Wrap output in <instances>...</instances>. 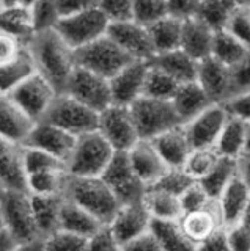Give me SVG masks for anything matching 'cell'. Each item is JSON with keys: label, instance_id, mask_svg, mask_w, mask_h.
<instances>
[{"label": "cell", "instance_id": "cell-1", "mask_svg": "<svg viewBox=\"0 0 250 251\" xmlns=\"http://www.w3.org/2000/svg\"><path fill=\"white\" fill-rule=\"evenodd\" d=\"M27 47L33 57L38 74L44 77L58 94H65L68 83L77 69L76 52L56 30L36 33Z\"/></svg>", "mask_w": 250, "mask_h": 251}, {"label": "cell", "instance_id": "cell-2", "mask_svg": "<svg viewBox=\"0 0 250 251\" xmlns=\"http://www.w3.org/2000/svg\"><path fill=\"white\" fill-rule=\"evenodd\" d=\"M65 200L87 210L104 226L112 222V218L121 207L111 185L103 177L69 176Z\"/></svg>", "mask_w": 250, "mask_h": 251}, {"label": "cell", "instance_id": "cell-3", "mask_svg": "<svg viewBox=\"0 0 250 251\" xmlns=\"http://www.w3.org/2000/svg\"><path fill=\"white\" fill-rule=\"evenodd\" d=\"M109 27H111V22L101 8V3L87 2L81 11L61 19L56 31L76 52L107 36Z\"/></svg>", "mask_w": 250, "mask_h": 251}, {"label": "cell", "instance_id": "cell-4", "mask_svg": "<svg viewBox=\"0 0 250 251\" xmlns=\"http://www.w3.org/2000/svg\"><path fill=\"white\" fill-rule=\"evenodd\" d=\"M116 151L98 130L77 138L74 151L66 163L73 177H103Z\"/></svg>", "mask_w": 250, "mask_h": 251}, {"label": "cell", "instance_id": "cell-5", "mask_svg": "<svg viewBox=\"0 0 250 251\" xmlns=\"http://www.w3.org/2000/svg\"><path fill=\"white\" fill-rule=\"evenodd\" d=\"M0 226L22 243L43 240L36 229L32 196L28 193L0 190Z\"/></svg>", "mask_w": 250, "mask_h": 251}, {"label": "cell", "instance_id": "cell-6", "mask_svg": "<svg viewBox=\"0 0 250 251\" xmlns=\"http://www.w3.org/2000/svg\"><path fill=\"white\" fill-rule=\"evenodd\" d=\"M131 61L134 60H131L109 36L76 50L77 66L99 77H104L107 80H112Z\"/></svg>", "mask_w": 250, "mask_h": 251}, {"label": "cell", "instance_id": "cell-7", "mask_svg": "<svg viewBox=\"0 0 250 251\" xmlns=\"http://www.w3.org/2000/svg\"><path fill=\"white\" fill-rule=\"evenodd\" d=\"M129 108L134 116L140 140H154L164 132L183 126L173 104L168 100H158L143 96Z\"/></svg>", "mask_w": 250, "mask_h": 251}, {"label": "cell", "instance_id": "cell-8", "mask_svg": "<svg viewBox=\"0 0 250 251\" xmlns=\"http://www.w3.org/2000/svg\"><path fill=\"white\" fill-rule=\"evenodd\" d=\"M44 121L56 124L60 129L79 138L98 130L99 113L93 112L91 108L81 104L79 100L68 94H58Z\"/></svg>", "mask_w": 250, "mask_h": 251}, {"label": "cell", "instance_id": "cell-9", "mask_svg": "<svg viewBox=\"0 0 250 251\" xmlns=\"http://www.w3.org/2000/svg\"><path fill=\"white\" fill-rule=\"evenodd\" d=\"M14 102L22 112L27 113L35 123L46 120L54 102L58 98V91L40 74H35L11 93L3 94Z\"/></svg>", "mask_w": 250, "mask_h": 251}, {"label": "cell", "instance_id": "cell-10", "mask_svg": "<svg viewBox=\"0 0 250 251\" xmlns=\"http://www.w3.org/2000/svg\"><path fill=\"white\" fill-rule=\"evenodd\" d=\"M98 132L116 152H128L140 140L131 108L116 104H112L103 113H99Z\"/></svg>", "mask_w": 250, "mask_h": 251}, {"label": "cell", "instance_id": "cell-11", "mask_svg": "<svg viewBox=\"0 0 250 251\" xmlns=\"http://www.w3.org/2000/svg\"><path fill=\"white\" fill-rule=\"evenodd\" d=\"M103 179L111 185L120 206L143 202L148 187L137 177L126 152H116Z\"/></svg>", "mask_w": 250, "mask_h": 251}, {"label": "cell", "instance_id": "cell-12", "mask_svg": "<svg viewBox=\"0 0 250 251\" xmlns=\"http://www.w3.org/2000/svg\"><path fill=\"white\" fill-rule=\"evenodd\" d=\"M65 94L87 105L93 112L103 113L113 104L111 80L77 66Z\"/></svg>", "mask_w": 250, "mask_h": 251}, {"label": "cell", "instance_id": "cell-13", "mask_svg": "<svg viewBox=\"0 0 250 251\" xmlns=\"http://www.w3.org/2000/svg\"><path fill=\"white\" fill-rule=\"evenodd\" d=\"M228 120L230 113L226 107L213 104L194 120L183 124L192 149H214Z\"/></svg>", "mask_w": 250, "mask_h": 251}, {"label": "cell", "instance_id": "cell-14", "mask_svg": "<svg viewBox=\"0 0 250 251\" xmlns=\"http://www.w3.org/2000/svg\"><path fill=\"white\" fill-rule=\"evenodd\" d=\"M107 36L134 61L151 63L156 57L150 30L136 21L111 24Z\"/></svg>", "mask_w": 250, "mask_h": 251}, {"label": "cell", "instance_id": "cell-15", "mask_svg": "<svg viewBox=\"0 0 250 251\" xmlns=\"http://www.w3.org/2000/svg\"><path fill=\"white\" fill-rule=\"evenodd\" d=\"M148 69H150V63L131 61L126 68L112 78L111 88L113 104L131 107L140 98H143Z\"/></svg>", "mask_w": 250, "mask_h": 251}, {"label": "cell", "instance_id": "cell-16", "mask_svg": "<svg viewBox=\"0 0 250 251\" xmlns=\"http://www.w3.org/2000/svg\"><path fill=\"white\" fill-rule=\"evenodd\" d=\"M77 138L66 130L60 129L58 126L49 121H41L35 126L33 132L30 133L27 143L24 146L38 148L41 151L57 157L58 160L68 163L71 157Z\"/></svg>", "mask_w": 250, "mask_h": 251}, {"label": "cell", "instance_id": "cell-17", "mask_svg": "<svg viewBox=\"0 0 250 251\" xmlns=\"http://www.w3.org/2000/svg\"><path fill=\"white\" fill-rule=\"evenodd\" d=\"M151 225L153 218L150 212L146 210L143 202H139L129 204V206H121L107 226L115 235V239L121 245H126L131 240L150 232Z\"/></svg>", "mask_w": 250, "mask_h": 251}, {"label": "cell", "instance_id": "cell-18", "mask_svg": "<svg viewBox=\"0 0 250 251\" xmlns=\"http://www.w3.org/2000/svg\"><path fill=\"white\" fill-rule=\"evenodd\" d=\"M126 154L137 177L148 188L158 184L170 170L151 140H139Z\"/></svg>", "mask_w": 250, "mask_h": 251}, {"label": "cell", "instance_id": "cell-19", "mask_svg": "<svg viewBox=\"0 0 250 251\" xmlns=\"http://www.w3.org/2000/svg\"><path fill=\"white\" fill-rule=\"evenodd\" d=\"M197 82L201 86L213 104L225 105L233 99L231 68L222 65L213 57L201 61L198 68Z\"/></svg>", "mask_w": 250, "mask_h": 251}, {"label": "cell", "instance_id": "cell-20", "mask_svg": "<svg viewBox=\"0 0 250 251\" xmlns=\"http://www.w3.org/2000/svg\"><path fill=\"white\" fill-rule=\"evenodd\" d=\"M36 124L8 98H0V141L24 146Z\"/></svg>", "mask_w": 250, "mask_h": 251}, {"label": "cell", "instance_id": "cell-21", "mask_svg": "<svg viewBox=\"0 0 250 251\" xmlns=\"http://www.w3.org/2000/svg\"><path fill=\"white\" fill-rule=\"evenodd\" d=\"M27 182L28 173L22 160V146L0 141V190L28 193Z\"/></svg>", "mask_w": 250, "mask_h": 251}, {"label": "cell", "instance_id": "cell-22", "mask_svg": "<svg viewBox=\"0 0 250 251\" xmlns=\"http://www.w3.org/2000/svg\"><path fill=\"white\" fill-rule=\"evenodd\" d=\"M33 2H2L0 3V24L2 33L18 38L21 43L28 46L35 36L33 27Z\"/></svg>", "mask_w": 250, "mask_h": 251}, {"label": "cell", "instance_id": "cell-23", "mask_svg": "<svg viewBox=\"0 0 250 251\" xmlns=\"http://www.w3.org/2000/svg\"><path fill=\"white\" fill-rule=\"evenodd\" d=\"M249 202L250 190L244 184V180L238 176L216 200V206L225 229L241 223V218L244 215Z\"/></svg>", "mask_w": 250, "mask_h": 251}, {"label": "cell", "instance_id": "cell-24", "mask_svg": "<svg viewBox=\"0 0 250 251\" xmlns=\"http://www.w3.org/2000/svg\"><path fill=\"white\" fill-rule=\"evenodd\" d=\"M214 35V31L205 25L200 19L194 18L191 21H186L183 25V38L179 49L195 61L201 63L211 58Z\"/></svg>", "mask_w": 250, "mask_h": 251}, {"label": "cell", "instance_id": "cell-25", "mask_svg": "<svg viewBox=\"0 0 250 251\" xmlns=\"http://www.w3.org/2000/svg\"><path fill=\"white\" fill-rule=\"evenodd\" d=\"M171 104H173L181 124H186L213 105V100L208 98V94L198 85V82H191L179 85L173 99H171Z\"/></svg>", "mask_w": 250, "mask_h": 251}, {"label": "cell", "instance_id": "cell-26", "mask_svg": "<svg viewBox=\"0 0 250 251\" xmlns=\"http://www.w3.org/2000/svg\"><path fill=\"white\" fill-rule=\"evenodd\" d=\"M151 141L168 168H183L187 157H189L192 151L189 138L186 135L184 126H178L175 129L164 132L162 135Z\"/></svg>", "mask_w": 250, "mask_h": 251}, {"label": "cell", "instance_id": "cell-27", "mask_svg": "<svg viewBox=\"0 0 250 251\" xmlns=\"http://www.w3.org/2000/svg\"><path fill=\"white\" fill-rule=\"evenodd\" d=\"M179 225H181L184 232L187 234V237H189L195 245H198L203 240H206L217 231L225 229L222 225L221 215H219L216 202L208 209L184 214L183 218L179 220Z\"/></svg>", "mask_w": 250, "mask_h": 251}, {"label": "cell", "instance_id": "cell-28", "mask_svg": "<svg viewBox=\"0 0 250 251\" xmlns=\"http://www.w3.org/2000/svg\"><path fill=\"white\" fill-rule=\"evenodd\" d=\"M63 204L65 196H32L35 225L43 240L60 231Z\"/></svg>", "mask_w": 250, "mask_h": 251}, {"label": "cell", "instance_id": "cell-29", "mask_svg": "<svg viewBox=\"0 0 250 251\" xmlns=\"http://www.w3.org/2000/svg\"><path fill=\"white\" fill-rule=\"evenodd\" d=\"M150 65L164 71V73L168 74L179 85L197 82L200 63L191 58L189 55L184 53L181 49L156 55Z\"/></svg>", "mask_w": 250, "mask_h": 251}, {"label": "cell", "instance_id": "cell-30", "mask_svg": "<svg viewBox=\"0 0 250 251\" xmlns=\"http://www.w3.org/2000/svg\"><path fill=\"white\" fill-rule=\"evenodd\" d=\"M38 74L36 65L33 61L28 47L22 50L16 58L0 65V85H2V96L11 93L30 77Z\"/></svg>", "mask_w": 250, "mask_h": 251}, {"label": "cell", "instance_id": "cell-31", "mask_svg": "<svg viewBox=\"0 0 250 251\" xmlns=\"http://www.w3.org/2000/svg\"><path fill=\"white\" fill-rule=\"evenodd\" d=\"M143 204L146 210L150 212L153 222L154 220H158V222H179L184 215L179 196L164 192L156 187L148 188Z\"/></svg>", "mask_w": 250, "mask_h": 251}, {"label": "cell", "instance_id": "cell-32", "mask_svg": "<svg viewBox=\"0 0 250 251\" xmlns=\"http://www.w3.org/2000/svg\"><path fill=\"white\" fill-rule=\"evenodd\" d=\"M247 129L249 124L230 116V120L223 127L214 148L219 157L231 159V160H241L246 154Z\"/></svg>", "mask_w": 250, "mask_h": 251}, {"label": "cell", "instance_id": "cell-33", "mask_svg": "<svg viewBox=\"0 0 250 251\" xmlns=\"http://www.w3.org/2000/svg\"><path fill=\"white\" fill-rule=\"evenodd\" d=\"M104 225L96 220L87 210L76 206L74 202L65 200L63 210H61V222H60V231H66L76 235H81L83 239L93 237Z\"/></svg>", "mask_w": 250, "mask_h": 251}, {"label": "cell", "instance_id": "cell-34", "mask_svg": "<svg viewBox=\"0 0 250 251\" xmlns=\"http://www.w3.org/2000/svg\"><path fill=\"white\" fill-rule=\"evenodd\" d=\"M183 25L184 22L171 18V16H167V18H164L162 21L148 28L156 55L173 52L181 47Z\"/></svg>", "mask_w": 250, "mask_h": 251}, {"label": "cell", "instance_id": "cell-35", "mask_svg": "<svg viewBox=\"0 0 250 251\" xmlns=\"http://www.w3.org/2000/svg\"><path fill=\"white\" fill-rule=\"evenodd\" d=\"M69 180L66 168L49 170L28 175V195L30 196H65Z\"/></svg>", "mask_w": 250, "mask_h": 251}, {"label": "cell", "instance_id": "cell-36", "mask_svg": "<svg viewBox=\"0 0 250 251\" xmlns=\"http://www.w3.org/2000/svg\"><path fill=\"white\" fill-rule=\"evenodd\" d=\"M151 232L162 251H197V245L187 237L179 222H158L151 225Z\"/></svg>", "mask_w": 250, "mask_h": 251}, {"label": "cell", "instance_id": "cell-37", "mask_svg": "<svg viewBox=\"0 0 250 251\" xmlns=\"http://www.w3.org/2000/svg\"><path fill=\"white\" fill-rule=\"evenodd\" d=\"M238 2H225V0H200L197 19H200L211 30L217 31L226 30L230 19L236 10Z\"/></svg>", "mask_w": 250, "mask_h": 251}, {"label": "cell", "instance_id": "cell-38", "mask_svg": "<svg viewBox=\"0 0 250 251\" xmlns=\"http://www.w3.org/2000/svg\"><path fill=\"white\" fill-rule=\"evenodd\" d=\"M239 162L241 160H231L221 157L216 167L211 170L209 175L200 180L203 188L209 193V196L214 201L221 196V193L228 187L234 179L239 176Z\"/></svg>", "mask_w": 250, "mask_h": 251}, {"label": "cell", "instance_id": "cell-39", "mask_svg": "<svg viewBox=\"0 0 250 251\" xmlns=\"http://www.w3.org/2000/svg\"><path fill=\"white\" fill-rule=\"evenodd\" d=\"M249 55L250 52L228 30L217 31L214 35L213 53H211V57L217 60L219 63H222V65L228 68H234L236 65H239L241 61H244Z\"/></svg>", "mask_w": 250, "mask_h": 251}, {"label": "cell", "instance_id": "cell-40", "mask_svg": "<svg viewBox=\"0 0 250 251\" xmlns=\"http://www.w3.org/2000/svg\"><path fill=\"white\" fill-rule=\"evenodd\" d=\"M178 88L179 83L176 80H173L168 74H166L159 68L150 65V69H148L146 74V82H145V93H143L145 98L171 102Z\"/></svg>", "mask_w": 250, "mask_h": 251}, {"label": "cell", "instance_id": "cell-41", "mask_svg": "<svg viewBox=\"0 0 250 251\" xmlns=\"http://www.w3.org/2000/svg\"><path fill=\"white\" fill-rule=\"evenodd\" d=\"M219 159L221 157L216 152V149H192L183 170L195 182H200L216 167Z\"/></svg>", "mask_w": 250, "mask_h": 251}, {"label": "cell", "instance_id": "cell-42", "mask_svg": "<svg viewBox=\"0 0 250 251\" xmlns=\"http://www.w3.org/2000/svg\"><path fill=\"white\" fill-rule=\"evenodd\" d=\"M168 16V2H156V0H137L132 10V21L146 28L153 27Z\"/></svg>", "mask_w": 250, "mask_h": 251}, {"label": "cell", "instance_id": "cell-43", "mask_svg": "<svg viewBox=\"0 0 250 251\" xmlns=\"http://www.w3.org/2000/svg\"><path fill=\"white\" fill-rule=\"evenodd\" d=\"M22 160H24L26 170L28 175L49 171V170L66 168L65 162L58 160L57 157L48 154L46 151H41V149L32 148V146H22Z\"/></svg>", "mask_w": 250, "mask_h": 251}, {"label": "cell", "instance_id": "cell-44", "mask_svg": "<svg viewBox=\"0 0 250 251\" xmlns=\"http://www.w3.org/2000/svg\"><path fill=\"white\" fill-rule=\"evenodd\" d=\"M32 13H33L35 35L36 33H44V31L57 30L58 24L61 21L57 2H44V0L33 2Z\"/></svg>", "mask_w": 250, "mask_h": 251}, {"label": "cell", "instance_id": "cell-45", "mask_svg": "<svg viewBox=\"0 0 250 251\" xmlns=\"http://www.w3.org/2000/svg\"><path fill=\"white\" fill-rule=\"evenodd\" d=\"M226 30L250 52V3L238 2Z\"/></svg>", "mask_w": 250, "mask_h": 251}, {"label": "cell", "instance_id": "cell-46", "mask_svg": "<svg viewBox=\"0 0 250 251\" xmlns=\"http://www.w3.org/2000/svg\"><path fill=\"white\" fill-rule=\"evenodd\" d=\"M88 239L66 231H57L43 240V251H87Z\"/></svg>", "mask_w": 250, "mask_h": 251}, {"label": "cell", "instance_id": "cell-47", "mask_svg": "<svg viewBox=\"0 0 250 251\" xmlns=\"http://www.w3.org/2000/svg\"><path fill=\"white\" fill-rule=\"evenodd\" d=\"M179 201H181V207L184 214L208 209L216 202L200 182H194L181 196H179Z\"/></svg>", "mask_w": 250, "mask_h": 251}, {"label": "cell", "instance_id": "cell-48", "mask_svg": "<svg viewBox=\"0 0 250 251\" xmlns=\"http://www.w3.org/2000/svg\"><path fill=\"white\" fill-rule=\"evenodd\" d=\"M195 182L194 179L189 177V175L183 168H170L158 184L153 185L156 188H161L164 192H168L171 195L181 196L187 188Z\"/></svg>", "mask_w": 250, "mask_h": 251}, {"label": "cell", "instance_id": "cell-49", "mask_svg": "<svg viewBox=\"0 0 250 251\" xmlns=\"http://www.w3.org/2000/svg\"><path fill=\"white\" fill-rule=\"evenodd\" d=\"M99 3L111 24H121V22L132 21L134 2H129V0H106V2H99Z\"/></svg>", "mask_w": 250, "mask_h": 251}, {"label": "cell", "instance_id": "cell-50", "mask_svg": "<svg viewBox=\"0 0 250 251\" xmlns=\"http://www.w3.org/2000/svg\"><path fill=\"white\" fill-rule=\"evenodd\" d=\"M87 251H123V245L115 239L109 226H104L88 239Z\"/></svg>", "mask_w": 250, "mask_h": 251}, {"label": "cell", "instance_id": "cell-51", "mask_svg": "<svg viewBox=\"0 0 250 251\" xmlns=\"http://www.w3.org/2000/svg\"><path fill=\"white\" fill-rule=\"evenodd\" d=\"M231 83L234 96L250 91V55L239 65L231 68Z\"/></svg>", "mask_w": 250, "mask_h": 251}, {"label": "cell", "instance_id": "cell-52", "mask_svg": "<svg viewBox=\"0 0 250 251\" xmlns=\"http://www.w3.org/2000/svg\"><path fill=\"white\" fill-rule=\"evenodd\" d=\"M200 0H170L168 2V16L181 22L197 18Z\"/></svg>", "mask_w": 250, "mask_h": 251}, {"label": "cell", "instance_id": "cell-53", "mask_svg": "<svg viewBox=\"0 0 250 251\" xmlns=\"http://www.w3.org/2000/svg\"><path fill=\"white\" fill-rule=\"evenodd\" d=\"M230 116L241 120L242 123L250 124V91L234 96L225 104Z\"/></svg>", "mask_w": 250, "mask_h": 251}, {"label": "cell", "instance_id": "cell-54", "mask_svg": "<svg viewBox=\"0 0 250 251\" xmlns=\"http://www.w3.org/2000/svg\"><path fill=\"white\" fill-rule=\"evenodd\" d=\"M24 49H27V46L21 43L18 38L6 33H0V65L16 58Z\"/></svg>", "mask_w": 250, "mask_h": 251}, {"label": "cell", "instance_id": "cell-55", "mask_svg": "<svg viewBox=\"0 0 250 251\" xmlns=\"http://www.w3.org/2000/svg\"><path fill=\"white\" fill-rule=\"evenodd\" d=\"M226 237L231 251H250V231L241 223L226 227Z\"/></svg>", "mask_w": 250, "mask_h": 251}, {"label": "cell", "instance_id": "cell-56", "mask_svg": "<svg viewBox=\"0 0 250 251\" xmlns=\"http://www.w3.org/2000/svg\"><path fill=\"white\" fill-rule=\"evenodd\" d=\"M197 251H231L226 229H221L197 245Z\"/></svg>", "mask_w": 250, "mask_h": 251}, {"label": "cell", "instance_id": "cell-57", "mask_svg": "<svg viewBox=\"0 0 250 251\" xmlns=\"http://www.w3.org/2000/svg\"><path fill=\"white\" fill-rule=\"evenodd\" d=\"M123 251H162V248L153 235V232L150 231L134 240H131L126 245H123Z\"/></svg>", "mask_w": 250, "mask_h": 251}, {"label": "cell", "instance_id": "cell-58", "mask_svg": "<svg viewBox=\"0 0 250 251\" xmlns=\"http://www.w3.org/2000/svg\"><path fill=\"white\" fill-rule=\"evenodd\" d=\"M22 245V242L13 235L8 229L0 226V251H16Z\"/></svg>", "mask_w": 250, "mask_h": 251}, {"label": "cell", "instance_id": "cell-59", "mask_svg": "<svg viewBox=\"0 0 250 251\" xmlns=\"http://www.w3.org/2000/svg\"><path fill=\"white\" fill-rule=\"evenodd\" d=\"M85 5H87V2H73V0H66V2H57L61 19L66 18V16H71V14H74L77 11H81Z\"/></svg>", "mask_w": 250, "mask_h": 251}, {"label": "cell", "instance_id": "cell-60", "mask_svg": "<svg viewBox=\"0 0 250 251\" xmlns=\"http://www.w3.org/2000/svg\"><path fill=\"white\" fill-rule=\"evenodd\" d=\"M239 177L244 180V184L250 190V155L242 157L239 162Z\"/></svg>", "mask_w": 250, "mask_h": 251}, {"label": "cell", "instance_id": "cell-61", "mask_svg": "<svg viewBox=\"0 0 250 251\" xmlns=\"http://www.w3.org/2000/svg\"><path fill=\"white\" fill-rule=\"evenodd\" d=\"M16 251H43V240L22 243V245Z\"/></svg>", "mask_w": 250, "mask_h": 251}, {"label": "cell", "instance_id": "cell-62", "mask_svg": "<svg viewBox=\"0 0 250 251\" xmlns=\"http://www.w3.org/2000/svg\"><path fill=\"white\" fill-rule=\"evenodd\" d=\"M241 225L250 231V202H249V206L244 212V215H242V218H241Z\"/></svg>", "mask_w": 250, "mask_h": 251}, {"label": "cell", "instance_id": "cell-63", "mask_svg": "<svg viewBox=\"0 0 250 251\" xmlns=\"http://www.w3.org/2000/svg\"><path fill=\"white\" fill-rule=\"evenodd\" d=\"M246 155H250V124H249V129H247V143H246Z\"/></svg>", "mask_w": 250, "mask_h": 251}]
</instances>
